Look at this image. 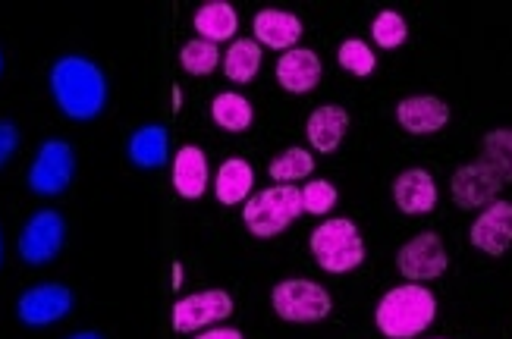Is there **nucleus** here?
Wrapping results in <instances>:
<instances>
[{"instance_id":"7","label":"nucleus","mask_w":512,"mask_h":339,"mask_svg":"<svg viewBox=\"0 0 512 339\" xmlns=\"http://www.w3.org/2000/svg\"><path fill=\"white\" fill-rule=\"evenodd\" d=\"M66 242V220L57 211H38L19 233V255L26 264H51Z\"/></svg>"},{"instance_id":"2","label":"nucleus","mask_w":512,"mask_h":339,"mask_svg":"<svg viewBox=\"0 0 512 339\" xmlns=\"http://www.w3.org/2000/svg\"><path fill=\"white\" fill-rule=\"evenodd\" d=\"M437 314V299L434 292L421 283H406L390 289L374 311L377 330L387 339H415L434 324Z\"/></svg>"},{"instance_id":"33","label":"nucleus","mask_w":512,"mask_h":339,"mask_svg":"<svg viewBox=\"0 0 512 339\" xmlns=\"http://www.w3.org/2000/svg\"><path fill=\"white\" fill-rule=\"evenodd\" d=\"M0 255H4V245H0Z\"/></svg>"},{"instance_id":"32","label":"nucleus","mask_w":512,"mask_h":339,"mask_svg":"<svg viewBox=\"0 0 512 339\" xmlns=\"http://www.w3.org/2000/svg\"><path fill=\"white\" fill-rule=\"evenodd\" d=\"M70 339H104L101 333H92V330H85V333H73Z\"/></svg>"},{"instance_id":"21","label":"nucleus","mask_w":512,"mask_h":339,"mask_svg":"<svg viewBox=\"0 0 512 339\" xmlns=\"http://www.w3.org/2000/svg\"><path fill=\"white\" fill-rule=\"evenodd\" d=\"M192 26H195V32L202 35L205 41L220 44V41H227V38L236 35V29H239V16H236V10L227 4V0H211V4H202V7H198V13H195V19H192Z\"/></svg>"},{"instance_id":"4","label":"nucleus","mask_w":512,"mask_h":339,"mask_svg":"<svg viewBox=\"0 0 512 339\" xmlns=\"http://www.w3.org/2000/svg\"><path fill=\"white\" fill-rule=\"evenodd\" d=\"M299 214H302V189H296V186H274V189H264L255 198H249L246 211H242V220H246L252 236L274 239Z\"/></svg>"},{"instance_id":"16","label":"nucleus","mask_w":512,"mask_h":339,"mask_svg":"<svg viewBox=\"0 0 512 339\" xmlns=\"http://www.w3.org/2000/svg\"><path fill=\"white\" fill-rule=\"evenodd\" d=\"M346 129H349V113L340 104H324L318 110H311L308 126H305L311 148H318L321 154L337 151Z\"/></svg>"},{"instance_id":"12","label":"nucleus","mask_w":512,"mask_h":339,"mask_svg":"<svg viewBox=\"0 0 512 339\" xmlns=\"http://www.w3.org/2000/svg\"><path fill=\"white\" fill-rule=\"evenodd\" d=\"M469 239L484 255H503L512 245V201H494V205H487L472 223Z\"/></svg>"},{"instance_id":"17","label":"nucleus","mask_w":512,"mask_h":339,"mask_svg":"<svg viewBox=\"0 0 512 339\" xmlns=\"http://www.w3.org/2000/svg\"><path fill=\"white\" fill-rule=\"evenodd\" d=\"M173 189L183 198H202L208 189V157L202 148L186 145L173 157Z\"/></svg>"},{"instance_id":"11","label":"nucleus","mask_w":512,"mask_h":339,"mask_svg":"<svg viewBox=\"0 0 512 339\" xmlns=\"http://www.w3.org/2000/svg\"><path fill=\"white\" fill-rule=\"evenodd\" d=\"M503 186H506L503 179L478 157L475 164H465L453 173L450 192H453V201L462 211H475V208L494 205V198Z\"/></svg>"},{"instance_id":"22","label":"nucleus","mask_w":512,"mask_h":339,"mask_svg":"<svg viewBox=\"0 0 512 339\" xmlns=\"http://www.w3.org/2000/svg\"><path fill=\"white\" fill-rule=\"evenodd\" d=\"M258 66H261V48L252 38L233 41L230 51L224 54V73L230 82H239V85L252 82L258 76Z\"/></svg>"},{"instance_id":"18","label":"nucleus","mask_w":512,"mask_h":339,"mask_svg":"<svg viewBox=\"0 0 512 339\" xmlns=\"http://www.w3.org/2000/svg\"><path fill=\"white\" fill-rule=\"evenodd\" d=\"M255 38L274 51H293L302 38V22L296 13L286 10H261L255 16Z\"/></svg>"},{"instance_id":"25","label":"nucleus","mask_w":512,"mask_h":339,"mask_svg":"<svg viewBox=\"0 0 512 339\" xmlns=\"http://www.w3.org/2000/svg\"><path fill=\"white\" fill-rule=\"evenodd\" d=\"M481 161L491 167L503 183H512V129H494L484 135Z\"/></svg>"},{"instance_id":"28","label":"nucleus","mask_w":512,"mask_h":339,"mask_svg":"<svg viewBox=\"0 0 512 339\" xmlns=\"http://www.w3.org/2000/svg\"><path fill=\"white\" fill-rule=\"evenodd\" d=\"M337 60H340V66L346 73H352V76H371L374 73V51L368 48L365 41H359V38H349V41H343L340 44V51H337Z\"/></svg>"},{"instance_id":"8","label":"nucleus","mask_w":512,"mask_h":339,"mask_svg":"<svg viewBox=\"0 0 512 339\" xmlns=\"http://www.w3.org/2000/svg\"><path fill=\"white\" fill-rule=\"evenodd\" d=\"M73 308V292L60 283H38L19 296L16 314L26 327H51Z\"/></svg>"},{"instance_id":"20","label":"nucleus","mask_w":512,"mask_h":339,"mask_svg":"<svg viewBox=\"0 0 512 339\" xmlns=\"http://www.w3.org/2000/svg\"><path fill=\"white\" fill-rule=\"evenodd\" d=\"M255 186V170L249 161H242V157H230V161L220 164L217 170V179H214V195L220 205H239L242 198H249Z\"/></svg>"},{"instance_id":"13","label":"nucleus","mask_w":512,"mask_h":339,"mask_svg":"<svg viewBox=\"0 0 512 339\" xmlns=\"http://www.w3.org/2000/svg\"><path fill=\"white\" fill-rule=\"evenodd\" d=\"M393 201L396 208L403 214L421 217V214H431L437 205V186H434V176L428 170H406L396 176L393 183Z\"/></svg>"},{"instance_id":"10","label":"nucleus","mask_w":512,"mask_h":339,"mask_svg":"<svg viewBox=\"0 0 512 339\" xmlns=\"http://www.w3.org/2000/svg\"><path fill=\"white\" fill-rule=\"evenodd\" d=\"M233 314V299L224 289L195 292L173 305V330L176 333H195L202 327H211Z\"/></svg>"},{"instance_id":"3","label":"nucleus","mask_w":512,"mask_h":339,"mask_svg":"<svg viewBox=\"0 0 512 339\" xmlns=\"http://www.w3.org/2000/svg\"><path fill=\"white\" fill-rule=\"evenodd\" d=\"M311 255L327 274H349L365 261V242L359 226L346 217L324 220L315 233H311Z\"/></svg>"},{"instance_id":"27","label":"nucleus","mask_w":512,"mask_h":339,"mask_svg":"<svg viewBox=\"0 0 512 339\" xmlns=\"http://www.w3.org/2000/svg\"><path fill=\"white\" fill-rule=\"evenodd\" d=\"M409 35V26H406V19L399 16L396 10H384V13H377L374 19V26H371V38L377 41V48H399V44L406 41Z\"/></svg>"},{"instance_id":"29","label":"nucleus","mask_w":512,"mask_h":339,"mask_svg":"<svg viewBox=\"0 0 512 339\" xmlns=\"http://www.w3.org/2000/svg\"><path fill=\"white\" fill-rule=\"evenodd\" d=\"M333 205H337V189L327 179H315L302 189V211L305 214H327Z\"/></svg>"},{"instance_id":"14","label":"nucleus","mask_w":512,"mask_h":339,"mask_svg":"<svg viewBox=\"0 0 512 339\" xmlns=\"http://www.w3.org/2000/svg\"><path fill=\"white\" fill-rule=\"evenodd\" d=\"M396 120L412 135H431L450 123V107L434 95H418V98L399 101Z\"/></svg>"},{"instance_id":"1","label":"nucleus","mask_w":512,"mask_h":339,"mask_svg":"<svg viewBox=\"0 0 512 339\" xmlns=\"http://www.w3.org/2000/svg\"><path fill=\"white\" fill-rule=\"evenodd\" d=\"M51 92L70 120H95L107 104V79L92 60L60 57L51 70Z\"/></svg>"},{"instance_id":"26","label":"nucleus","mask_w":512,"mask_h":339,"mask_svg":"<svg viewBox=\"0 0 512 339\" xmlns=\"http://www.w3.org/2000/svg\"><path fill=\"white\" fill-rule=\"evenodd\" d=\"M220 60H224V57H220L217 44H211V41H205V38L189 41L186 48H183V54H180L183 70L192 73V76H208V73H214Z\"/></svg>"},{"instance_id":"23","label":"nucleus","mask_w":512,"mask_h":339,"mask_svg":"<svg viewBox=\"0 0 512 339\" xmlns=\"http://www.w3.org/2000/svg\"><path fill=\"white\" fill-rule=\"evenodd\" d=\"M211 117L220 129H227V132H242V129H249L252 126V104L236 95V92H224V95H217L214 104H211Z\"/></svg>"},{"instance_id":"34","label":"nucleus","mask_w":512,"mask_h":339,"mask_svg":"<svg viewBox=\"0 0 512 339\" xmlns=\"http://www.w3.org/2000/svg\"><path fill=\"white\" fill-rule=\"evenodd\" d=\"M0 66H4V60H0Z\"/></svg>"},{"instance_id":"24","label":"nucleus","mask_w":512,"mask_h":339,"mask_svg":"<svg viewBox=\"0 0 512 339\" xmlns=\"http://www.w3.org/2000/svg\"><path fill=\"white\" fill-rule=\"evenodd\" d=\"M311 170H315V157L305 148H289L280 157H274L271 167H267V173H271L277 186H293L299 179L311 176Z\"/></svg>"},{"instance_id":"19","label":"nucleus","mask_w":512,"mask_h":339,"mask_svg":"<svg viewBox=\"0 0 512 339\" xmlns=\"http://www.w3.org/2000/svg\"><path fill=\"white\" fill-rule=\"evenodd\" d=\"M129 161L142 167V170H154L167 164V151H170V135L164 126H142L129 135Z\"/></svg>"},{"instance_id":"5","label":"nucleus","mask_w":512,"mask_h":339,"mask_svg":"<svg viewBox=\"0 0 512 339\" xmlns=\"http://www.w3.org/2000/svg\"><path fill=\"white\" fill-rule=\"evenodd\" d=\"M274 311L283 321L293 324H315L330 314V296L327 289L311 280H283L271 292Z\"/></svg>"},{"instance_id":"30","label":"nucleus","mask_w":512,"mask_h":339,"mask_svg":"<svg viewBox=\"0 0 512 339\" xmlns=\"http://www.w3.org/2000/svg\"><path fill=\"white\" fill-rule=\"evenodd\" d=\"M19 148V132L13 123H0V167H4Z\"/></svg>"},{"instance_id":"9","label":"nucleus","mask_w":512,"mask_h":339,"mask_svg":"<svg viewBox=\"0 0 512 339\" xmlns=\"http://www.w3.org/2000/svg\"><path fill=\"white\" fill-rule=\"evenodd\" d=\"M399 274L412 283H428L437 280L443 270H447V248H443L437 233H418L415 239H409L396 255Z\"/></svg>"},{"instance_id":"6","label":"nucleus","mask_w":512,"mask_h":339,"mask_svg":"<svg viewBox=\"0 0 512 339\" xmlns=\"http://www.w3.org/2000/svg\"><path fill=\"white\" fill-rule=\"evenodd\" d=\"M73 173H76L73 148L63 139H48L35 154V164L29 170V189L35 195H60L73 183Z\"/></svg>"},{"instance_id":"31","label":"nucleus","mask_w":512,"mask_h":339,"mask_svg":"<svg viewBox=\"0 0 512 339\" xmlns=\"http://www.w3.org/2000/svg\"><path fill=\"white\" fill-rule=\"evenodd\" d=\"M195 339H242V333L233 330V327H220V330H208V333L195 336Z\"/></svg>"},{"instance_id":"15","label":"nucleus","mask_w":512,"mask_h":339,"mask_svg":"<svg viewBox=\"0 0 512 339\" xmlns=\"http://www.w3.org/2000/svg\"><path fill=\"white\" fill-rule=\"evenodd\" d=\"M277 82L293 95H305L321 82V60L308 48H293L277 60Z\"/></svg>"}]
</instances>
